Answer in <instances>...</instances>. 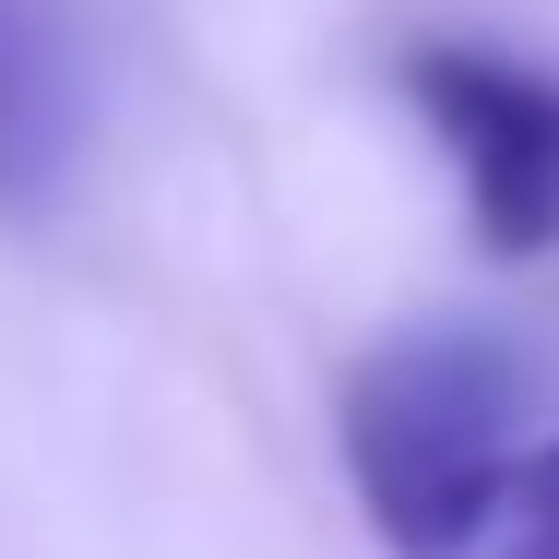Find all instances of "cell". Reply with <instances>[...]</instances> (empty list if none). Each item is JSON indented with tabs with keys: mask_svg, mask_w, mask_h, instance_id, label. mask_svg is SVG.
I'll return each instance as SVG.
<instances>
[{
	"mask_svg": "<svg viewBox=\"0 0 559 559\" xmlns=\"http://www.w3.org/2000/svg\"><path fill=\"white\" fill-rule=\"evenodd\" d=\"M512 417H524V357L488 322H429L345 369V417H334L345 476H357L369 524L393 536V559H452L488 476L512 464L500 452Z\"/></svg>",
	"mask_w": 559,
	"mask_h": 559,
	"instance_id": "obj_1",
	"label": "cell"
},
{
	"mask_svg": "<svg viewBox=\"0 0 559 559\" xmlns=\"http://www.w3.org/2000/svg\"><path fill=\"white\" fill-rule=\"evenodd\" d=\"M405 96L429 119V143L452 155L476 238L488 250H548L559 238V84L500 60V48H405Z\"/></svg>",
	"mask_w": 559,
	"mask_h": 559,
	"instance_id": "obj_2",
	"label": "cell"
},
{
	"mask_svg": "<svg viewBox=\"0 0 559 559\" xmlns=\"http://www.w3.org/2000/svg\"><path fill=\"white\" fill-rule=\"evenodd\" d=\"M84 155V72L48 0H0V215H48Z\"/></svg>",
	"mask_w": 559,
	"mask_h": 559,
	"instance_id": "obj_3",
	"label": "cell"
},
{
	"mask_svg": "<svg viewBox=\"0 0 559 559\" xmlns=\"http://www.w3.org/2000/svg\"><path fill=\"white\" fill-rule=\"evenodd\" d=\"M452 559H559V441L512 452L476 500V524L452 536Z\"/></svg>",
	"mask_w": 559,
	"mask_h": 559,
	"instance_id": "obj_4",
	"label": "cell"
}]
</instances>
